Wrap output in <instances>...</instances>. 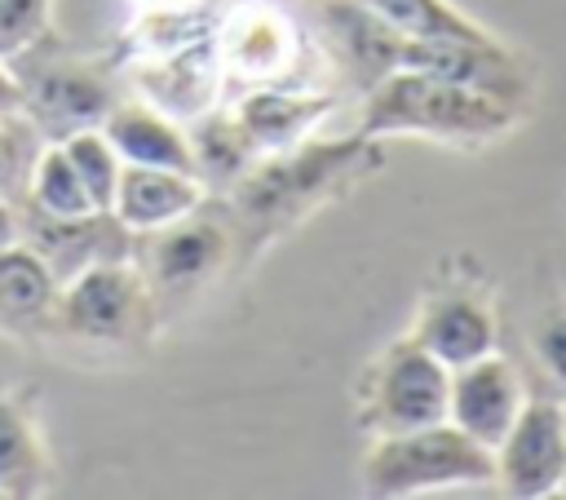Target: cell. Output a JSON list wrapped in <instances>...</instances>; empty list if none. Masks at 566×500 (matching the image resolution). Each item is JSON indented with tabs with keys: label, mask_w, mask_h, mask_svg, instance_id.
I'll use <instances>...</instances> for the list:
<instances>
[{
	"label": "cell",
	"mask_w": 566,
	"mask_h": 500,
	"mask_svg": "<svg viewBox=\"0 0 566 500\" xmlns=\"http://www.w3.org/2000/svg\"><path fill=\"white\" fill-rule=\"evenodd\" d=\"M407 336L416 345H424L442 367H464L495 350V319L473 296H433V301H424V310Z\"/></svg>",
	"instance_id": "13"
},
{
	"label": "cell",
	"mask_w": 566,
	"mask_h": 500,
	"mask_svg": "<svg viewBox=\"0 0 566 500\" xmlns=\"http://www.w3.org/2000/svg\"><path fill=\"white\" fill-rule=\"evenodd\" d=\"M111 106V88L80 66H53L22 84V111L35 119V128L49 133V142H62L80 128H97Z\"/></svg>",
	"instance_id": "11"
},
{
	"label": "cell",
	"mask_w": 566,
	"mask_h": 500,
	"mask_svg": "<svg viewBox=\"0 0 566 500\" xmlns=\"http://www.w3.org/2000/svg\"><path fill=\"white\" fill-rule=\"evenodd\" d=\"M336 106V97L327 93H283V88H252L234 102V119L243 124V133L252 137V146L261 155L270 150H287L296 146L310 128H318V119Z\"/></svg>",
	"instance_id": "14"
},
{
	"label": "cell",
	"mask_w": 566,
	"mask_h": 500,
	"mask_svg": "<svg viewBox=\"0 0 566 500\" xmlns=\"http://www.w3.org/2000/svg\"><path fill=\"white\" fill-rule=\"evenodd\" d=\"M49 482V456L35 429V412L22 394L0 389V496L27 500L40 496Z\"/></svg>",
	"instance_id": "16"
},
{
	"label": "cell",
	"mask_w": 566,
	"mask_h": 500,
	"mask_svg": "<svg viewBox=\"0 0 566 500\" xmlns=\"http://www.w3.org/2000/svg\"><path fill=\"white\" fill-rule=\"evenodd\" d=\"M57 296V279L49 270V261L31 248V243H4L0 248V314L13 319H40L53 310Z\"/></svg>",
	"instance_id": "18"
},
{
	"label": "cell",
	"mask_w": 566,
	"mask_h": 500,
	"mask_svg": "<svg viewBox=\"0 0 566 500\" xmlns=\"http://www.w3.org/2000/svg\"><path fill=\"white\" fill-rule=\"evenodd\" d=\"M358 478L371 496H424L447 487H486L495 482V451L473 442L451 420L376 434Z\"/></svg>",
	"instance_id": "3"
},
{
	"label": "cell",
	"mask_w": 566,
	"mask_h": 500,
	"mask_svg": "<svg viewBox=\"0 0 566 500\" xmlns=\"http://www.w3.org/2000/svg\"><path fill=\"white\" fill-rule=\"evenodd\" d=\"M292 53H296V31L270 4H243L226 27V66L243 80H270L287 71Z\"/></svg>",
	"instance_id": "15"
},
{
	"label": "cell",
	"mask_w": 566,
	"mask_h": 500,
	"mask_svg": "<svg viewBox=\"0 0 566 500\" xmlns=\"http://www.w3.org/2000/svg\"><path fill=\"white\" fill-rule=\"evenodd\" d=\"M53 270L57 283L80 274L93 261H124L128 257V230L111 212H88V217H31V239H27Z\"/></svg>",
	"instance_id": "9"
},
{
	"label": "cell",
	"mask_w": 566,
	"mask_h": 500,
	"mask_svg": "<svg viewBox=\"0 0 566 500\" xmlns=\"http://www.w3.org/2000/svg\"><path fill=\"white\" fill-rule=\"evenodd\" d=\"M562 412H566V403H562ZM562 496H566V478H562Z\"/></svg>",
	"instance_id": "26"
},
{
	"label": "cell",
	"mask_w": 566,
	"mask_h": 500,
	"mask_svg": "<svg viewBox=\"0 0 566 500\" xmlns=\"http://www.w3.org/2000/svg\"><path fill=\"white\" fill-rule=\"evenodd\" d=\"M190 146H195L199 168H208V173H217V177H226V181L243 177V173L261 159V150L252 146V137L243 133V124L234 119V111L203 115L199 128H195V137H190Z\"/></svg>",
	"instance_id": "20"
},
{
	"label": "cell",
	"mask_w": 566,
	"mask_h": 500,
	"mask_svg": "<svg viewBox=\"0 0 566 500\" xmlns=\"http://www.w3.org/2000/svg\"><path fill=\"white\" fill-rule=\"evenodd\" d=\"M535 354H539L544 372H548L557 385H566V310H557V314H548V319L539 323V332H535Z\"/></svg>",
	"instance_id": "23"
},
{
	"label": "cell",
	"mask_w": 566,
	"mask_h": 500,
	"mask_svg": "<svg viewBox=\"0 0 566 500\" xmlns=\"http://www.w3.org/2000/svg\"><path fill=\"white\" fill-rule=\"evenodd\" d=\"M27 199H31V212H44V217H88V212H97L84 181L75 177L62 142H49L31 155Z\"/></svg>",
	"instance_id": "19"
},
{
	"label": "cell",
	"mask_w": 566,
	"mask_h": 500,
	"mask_svg": "<svg viewBox=\"0 0 566 500\" xmlns=\"http://www.w3.org/2000/svg\"><path fill=\"white\" fill-rule=\"evenodd\" d=\"M203 181L199 173H177V168H146V164H124L111 217L128 235H150L195 208H203Z\"/></svg>",
	"instance_id": "8"
},
{
	"label": "cell",
	"mask_w": 566,
	"mask_h": 500,
	"mask_svg": "<svg viewBox=\"0 0 566 500\" xmlns=\"http://www.w3.org/2000/svg\"><path fill=\"white\" fill-rule=\"evenodd\" d=\"M53 0H0V53L31 49L49 27Z\"/></svg>",
	"instance_id": "22"
},
{
	"label": "cell",
	"mask_w": 566,
	"mask_h": 500,
	"mask_svg": "<svg viewBox=\"0 0 566 500\" xmlns=\"http://www.w3.org/2000/svg\"><path fill=\"white\" fill-rule=\"evenodd\" d=\"M513 106L473 88L455 84L429 71H385L367 106L358 115L363 137H389V133H416V137H447V142H486L504 128H513Z\"/></svg>",
	"instance_id": "1"
},
{
	"label": "cell",
	"mask_w": 566,
	"mask_h": 500,
	"mask_svg": "<svg viewBox=\"0 0 566 500\" xmlns=\"http://www.w3.org/2000/svg\"><path fill=\"white\" fill-rule=\"evenodd\" d=\"M385 150L376 137L349 133L340 142H296L287 150H270L261 164H252L243 177H234V208L256 230L292 221L301 208L318 204L332 186L345 177L376 168Z\"/></svg>",
	"instance_id": "2"
},
{
	"label": "cell",
	"mask_w": 566,
	"mask_h": 500,
	"mask_svg": "<svg viewBox=\"0 0 566 500\" xmlns=\"http://www.w3.org/2000/svg\"><path fill=\"white\" fill-rule=\"evenodd\" d=\"M226 257H230V230L199 208L150 230L146 243V265L159 288H190L208 279Z\"/></svg>",
	"instance_id": "10"
},
{
	"label": "cell",
	"mask_w": 566,
	"mask_h": 500,
	"mask_svg": "<svg viewBox=\"0 0 566 500\" xmlns=\"http://www.w3.org/2000/svg\"><path fill=\"white\" fill-rule=\"evenodd\" d=\"M106 142L124 164H146V168H177V173H199L190 137L155 106L146 102H115L102 124Z\"/></svg>",
	"instance_id": "12"
},
{
	"label": "cell",
	"mask_w": 566,
	"mask_h": 500,
	"mask_svg": "<svg viewBox=\"0 0 566 500\" xmlns=\"http://www.w3.org/2000/svg\"><path fill=\"white\" fill-rule=\"evenodd\" d=\"M371 22L411 35V40H495L486 27H478L469 13H460L451 0H349Z\"/></svg>",
	"instance_id": "17"
},
{
	"label": "cell",
	"mask_w": 566,
	"mask_h": 500,
	"mask_svg": "<svg viewBox=\"0 0 566 500\" xmlns=\"http://www.w3.org/2000/svg\"><path fill=\"white\" fill-rule=\"evenodd\" d=\"M62 150H66L75 177L84 181L93 208H97V212H111V204H115V186H119V173H124V159H119L115 146L106 142V133H102V128L66 133V137H62Z\"/></svg>",
	"instance_id": "21"
},
{
	"label": "cell",
	"mask_w": 566,
	"mask_h": 500,
	"mask_svg": "<svg viewBox=\"0 0 566 500\" xmlns=\"http://www.w3.org/2000/svg\"><path fill=\"white\" fill-rule=\"evenodd\" d=\"M566 478V412L553 398H526L495 447V482L509 496L539 500Z\"/></svg>",
	"instance_id": "5"
},
{
	"label": "cell",
	"mask_w": 566,
	"mask_h": 500,
	"mask_svg": "<svg viewBox=\"0 0 566 500\" xmlns=\"http://www.w3.org/2000/svg\"><path fill=\"white\" fill-rule=\"evenodd\" d=\"M447 381L442 367L424 345L411 336L385 345L358 376V425L376 434H402L420 425L447 420Z\"/></svg>",
	"instance_id": "4"
},
{
	"label": "cell",
	"mask_w": 566,
	"mask_h": 500,
	"mask_svg": "<svg viewBox=\"0 0 566 500\" xmlns=\"http://www.w3.org/2000/svg\"><path fill=\"white\" fill-rule=\"evenodd\" d=\"M18 111H22V80L4 66V53H0V119L18 115Z\"/></svg>",
	"instance_id": "24"
},
{
	"label": "cell",
	"mask_w": 566,
	"mask_h": 500,
	"mask_svg": "<svg viewBox=\"0 0 566 500\" xmlns=\"http://www.w3.org/2000/svg\"><path fill=\"white\" fill-rule=\"evenodd\" d=\"M4 243H13V208L9 204H0V248Z\"/></svg>",
	"instance_id": "25"
},
{
	"label": "cell",
	"mask_w": 566,
	"mask_h": 500,
	"mask_svg": "<svg viewBox=\"0 0 566 500\" xmlns=\"http://www.w3.org/2000/svg\"><path fill=\"white\" fill-rule=\"evenodd\" d=\"M146 310V283L128 261H93L57 283L53 314L75 336L124 341Z\"/></svg>",
	"instance_id": "6"
},
{
	"label": "cell",
	"mask_w": 566,
	"mask_h": 500,
	"mask_svg": "<svg viewBox=\"0 0 566 500\" xmlns=\"http://www.w3.org/2000/svg\"><path fill=\"white\" fill-rule=\"evenodd\" d=\"M526 403V389H522V376L513 363H504L495 350L464 363V367H451V381H447V420L455 429H464L473 442L482 447H500V438L509 434L513 416L522 412Z\"/></svg>",
	"instance_id": "7"
}]
</instances>
